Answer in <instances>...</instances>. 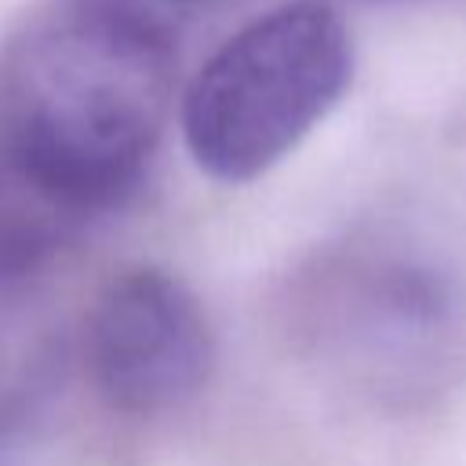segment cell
<instances>
[{"instance_id":"6da1fadb","label":"cell","mask_w":466,"mask_h":466,"mask_svg":"<svg viewBox=\"0 0 466 466\" xmlns=\"http://www.w3.org/2000/svg\"><path fill=\"white\" fill-rule=\"evenodd\" d=\"M178 58L149 18L73 4L0 51V157L95 218L146 175L171 116Z\"/></svg>"},{"instance_id":"7a4b0ae2","label":"cell","mask_w":466,"mask_h":466,"mask_svg":"<svg viewBox=\"0 0 466 466\" xmlns=\"http://www.w3.org/2000/svg\"><path fill=\"white\" fill-rule=\"evenodd\" d=\"M350 76L353 40L342 18L317 0L280 4L237 29L189 80V157L218 182H251L339 106Z\"/></svg>"},{"instance_id":"3957f363","label":"cell","mask_w":466,"mask_h":466,"mask_svg":"<svg viewBox=\"0 0 466 466\" xmlns=\"http://www.w3.org/2000/svg\"><path fill=\"white\" fill-rule=\"evenodd\" d=\"M215 360L211 324L197 295L157 266L113 277L84 328V364L98 397L127 415L189 404Z\"/></svg>"},{"instance_id":"277c9868","label":"cell","mask_w":466,"mask_h":466,"mask_svg":"<svg viewBox=\"0 0 466 466\" xmlns=\"http://www.w3.org/2000/svg\"><path fill=\"white\" fill-rule=\"evenodd\" d=\"M84 222L91 218L55 200L0 157V273H18L47 258Z\"/></svg>"}]
</instances>
